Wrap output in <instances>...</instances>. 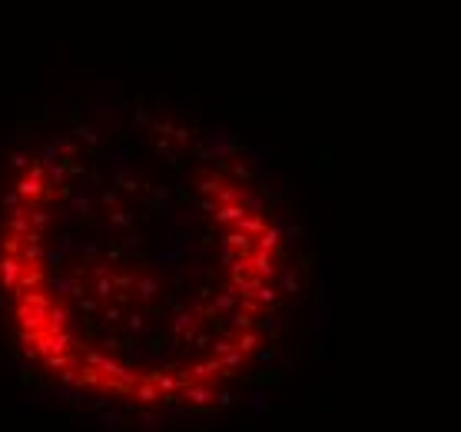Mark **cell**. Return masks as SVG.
Listing matches in <instances>:
<instances>
[{"instance_id":"6da1fadb","label":"cell","mask_w":461,"mask_h":432,"mask_svg":"<svg viewBox=\"0 0 461 432\" xmlns=\"http://www.w3.org/2000/svg\"><path fill=\"white\" fill-rule=\"evenodd\" d=\"M136 140L80 127L50 140L10 196L0 286L30 353L123 379L126 353L206 376L249 353L275 299L279 240L242 186L193 166L189 136Z\"/></svg>"}]
</instances>
